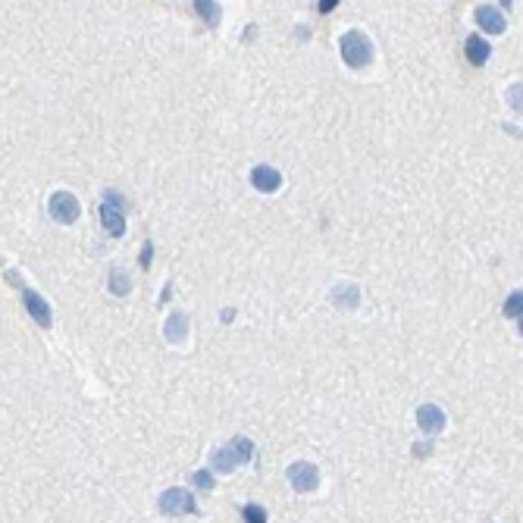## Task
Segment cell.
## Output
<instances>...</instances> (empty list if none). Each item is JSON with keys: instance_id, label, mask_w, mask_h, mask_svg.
I'll list each match as a JSON object with an SVG mask.
<instances>
[{"instance_id": "1", "label": "cell", "mask_w": 523, "mask_h": 523, "mask_svg": "<svg viewBox=\"0 0 523 523\" xmlns=\"http://www.w3.org/2000/svg\"><path fill=\"white\" fill-rule=\"evenodd\" d=\"M339 50H341V60H345L351 69H364L367 63L373 60V41H370L364 32H358V28H351V32L341 35Z\"/></svg>"}, {"instance_id": "2", "label": "cell", "mask_w": 523, "mask_h": 523, "mask_svg": "<svg viewBox=\"0 0 523 523\" xmlns=\"http://www.w3.org/2000/svg\"><path fill=\"white\" fill-rule=\"evenodd\" d=\"M47 210H50V216H54L57 223L69 226V223L78 220L82 204H78V198L72 192H54V194H50V201H47Z\"/></svg>"}, {"instance_id": "3", "label": "cell", "mask_w": 523, "mask_h": 523, "mask_svg": "<svg viewBox=\"0 0 523 523\" xmlns=\"http://www.w3.org/2000/svg\"><path fill=\"white\" fill-rule=\"evenodd\" d=\"M288 483H292L295 492H314L319 486V474L310 461H295L288 467Z\"/></svg>"}, {"instance_id": "4", "label": "cell", "mask_w": 523, "mask_h": 523, "mask_svg": "<svg viewBox=\"0 0 523 523\" xmlns=\"http://www.w3.org/2000/svg\"><path fill=\"white\" fill-rule=\"evenodd\" d=\"M160 511L163 514H194V498L188 489H166L160 495Z\"/></svg>"}, {"instance_id": "5", "label": "cell", "mask_w": 523, "mask_h": 523, "mask_svg": "<svg viewBox=\"0 0 523 523\" xmlns=\"http://www.w3.org/2000/svg\"><path fill=\"white\" fill-rule=\"evenodd\" d=\"M23 304L28 310V317L35 319V323L41 326V329H50V323H54V314H50V304L41 298L35 288H23Z\"/></svg>"}, {"instance_id": "6", "label": "cell", "mask_w": 523, "mask_h": 523, "mask_svg": "<svg viewBox=\"0 0 523 523\" xmlns=\"http://www.w3.org/2000/svg\"><path fill=\"white\" fill-rule=\"evenodd\" d=\"M251 182H254L257 192L273 194V192H279V185H282V172L276 170V166L260 163V166H254V170H251Z\"/></svg>"}, {"instance_id": "7", "label": "cell", "mask_w": 523, "mask_h": 523, "mask_svg": "<svg viewBox=\"0 0 523 523\" xmlns=\"http://www.w3.org/2000/svg\"><path fill=\"white\" fill-rule=\"evenodd\" d=\"M474 19H476V25L483 28V32H492V35H501L507 28L505 23V13L495 10V6H476V13H474Z\"/></svg>"}, {"instance_id": "8", "label": "cell", "mask_w": 523, "mask_h": 523, "mask_svg": "<svg viewBox=\"0 0 523 523\" xmlns=\"http://www.w3.org/2000/svg\"><path fill=\"white\" fill-rule=\"evenodd\" d=\"M417 423L426 435H435L445 430V413H442V408H435V404H423V408H417Z\"/></svg>"}, {"instance_id": "9", "label": "cell", "mask_w": 523, "mask_h": 523, "mask_svg": "<svg viewBox=\"0 0 523 523\" xmlns=\"http://www.w3.org/2000/svg\"><path fill=\"white\" fill-rule=\"evenodd\" d=\"M332 304H336V307H358L360 304V288L354 286V282H339L336 288H332Z\"/></svg>"}, {"instance_id": "10", "label": "cell", "mask_w": 523, "mask_h": 523, "mask_svg": "<svg viewBox=\"0 0 523 523\" xmlns=\"http://www.w3.org/2000/svg\"><path fill=\"white\" fill-rule=\"evenodd\" d=\"M100 223H104L107 235H113V238L126 235V216H122L113 204H100Z\"/></svg>"}, {"instance_id": "11", "label": "cell", "mask_w": 523, "mask_h": 523, "mask_svg": "<svg viewBox=\"0 0 523 523\" xmlns=\"http://www.w3.org/2000/svg\"><path fill=\"white\" fill-rule=\"evenodd\" d=\"M464 54H467V60L474 63V66H483L492 57V47H489V41H483L479 35H470L467 45H464Z\"/></svg>"}, {"instance_id": "12", "label": "cell", "mask_w": 523, "mask_h": 523, "mask_svg": "<svg viewBox=\"0 0 523 523\" xmlns=\"http://www.w3.org/2000/svg\"><path fill=\"white\" fill-rule=\"evenodd\" d=\"M226 448L232 452V457H235V464H248L254 457V442L248 439V435H235Z\"/></svg>"}, {"instance_id": "13", "label": "cell", "mask_w": 523, "mask_h": 523, "mask_svg": "<svg viewBox=\"0 0 523 523\" xmlns=\"http://www.w3.org/2000/svg\"><path fill=\"white\" fill-rule=\"evenodd\" d=\"M163 332H166V339H170V341H182L185 332H188V319H185V314H179V310H176V314L166 317Z\"/></svg>"}, {"instance_id": "14", "label": "cell", "mask_w": 523, "mask_h": 523, "mask_svg": "<svg viewBox=\"0 0 523 523\" xmlns=\"http://www.w3.org/2000/svg\"><path fill=\"white\" fill-rule=\"evenodd\" d=\"M210 464H213V470H216V474H232V470L238 467V464H235V457H232V452H229V448H216V452H213V457H210Z\"/></svg>"}, {"instance_id": "15", "label": "cell", "mask_w": 523, "mask_h": 523, "mask_svg": "<svg viewBox=\"0 0 523 523\" xmlns=\"http://www.w3.org/2000/svg\"><path fill=\"white\" fill-rule=\"evenodd\" d=\"M110 292H113V295H129V292H132L129 273L119 270V266H113V270H110Z\"/></svg>"}, {"instance_id": "16", "label": "cell", "mask_w": 523, "mask_h": 523, "mask_svg": "<svg viewBox=\"0 0 523 523\" xmlns=\"http://www.w3.org/2000/svg\"><path fill=\"white\" fill-rule=\"evenodd\" d=\"M194 10L204 16V23H207L210 28L220 25V6H216V4H210V0H194Z\"/></svg>"}, {"instance_id": "17", "label": "cell", "mask_w": 523, "mask_h": 523, "mask_svg": "<svg viewBox=\"0 0 523 523\" xmlns=\"http://www.w3.org/2000/svg\"><path fill=\"white\" fill-rule=\"evenodd\" d=\"M242 517H245V523H266V507H260V505H245V507H242Z\"/></svg>"}, {"instance_id": "18", "label": "cell", "mask_w": 523, "mask_h": 523, "mask_svg": "<svg viewBox=\"0 0 523 523\" xmlns=\"http://www.w3.org/2000/svg\"><path fill=\"white\" fill-rule=\"evenodd\" d=\"M520 310H523V292H511L507 295V301H505V317H520Z\"/></svg>"}, {"instance_id": "19", "label": "cell", "mask_w": 523, "mask_h": 523, "mask_svg": "<svg viewBox=\"0 0 523 523\" xmlns=\"http://www.w3.org/2000/svg\"><path fill=\"white\" fill-rule=\"evenodd\" d=\"M192 483L198 486V489H204V492L213 489V476H210L207 470H198V474H192Z\"/></svg>"}, {"instance_id": "20", "label": "cell", "mask_w": 523, "mask_h": 523, "mask_svg": "<svg viewBox=\"0 0 523 523\" xmlns=\"http://www.w3.org/2000/svg\"><path fill=\"white\" fill-rule=\"evenodd\" d=\"M151 254H154V245L144 242V248H141V266H144V270L151 266Z\"/></svg>"}, {"instance_id": "21", "label": "cell", "mask_w": 523, "mask_h": 523, "mask_svg": "<svg viewBox=\"0 0 523 523\" xmlns=\"http://www.w3.org/2000/svg\"><path fill=\"white\" fill-rule=\"evenodd\" d=\"M433 452V445H426V442H420V445H413V454L417 457H423V454H430Z\"/></svg>"}, {"instance_id": "22", "label": "cell", "mask_w": 523, "mask_h": 523, "mask_svg": "<svg viewBox=\"0 0 523 523\" xmlns=\"http://www.w3.org/2000/svg\"><path fill=\"white\" fill-rule=\"evenodd\" d=\"M336 0H323V4H319V13H332V10H336Z\"/></svg>"}]
</instances>
